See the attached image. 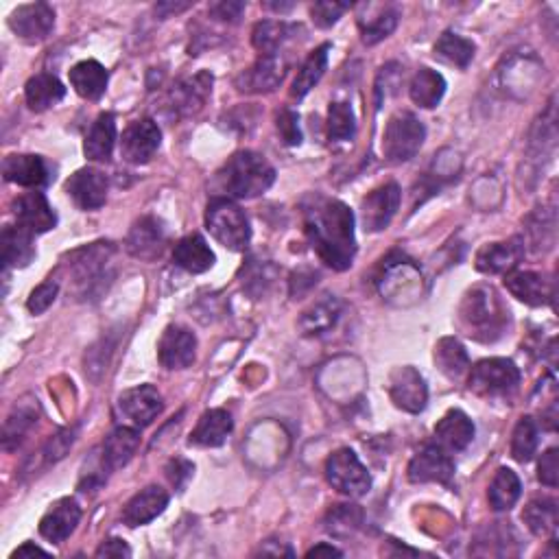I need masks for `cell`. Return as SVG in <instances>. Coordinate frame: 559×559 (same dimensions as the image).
Masks as SVG:
<instances>
[{"label": "cell", "instance_id": "cell-1", "mask_svg": "<svg viewBox=\"0 0 559 559\" xmlns=\"http://www.w3.org/2000/svg\"><path fill=\"white\" fill-rule=\"evenodd\" d=\"M304 232L328 267L346 271L356 256L354 214L339 199L311 195L304 201Z\"/></svg>", "mask_w": 559, "mask_h": 559}, {"label": "cell", "instance_id": "cell-2", "mask_svg": "<svg viewBox=\"0 0 559 559\" xmlns=\"http://www.w3.org/2000/svg\"><path fill=\"white\" fill-rule=\"evenodd\" d=\"M276 182V169L265 156L256 151H239L223 164L214 177V197L225 199H254L263 195Z\"/></svg>", "mask_w": 559, "mask_h": 559}, {"label": "cell", "instance_id": "cell-3", "mask_svg": "<svg viewBox=\"0 0 559 559\" xmlns=\"http://www.w3.org/2000/svg\"><path fill=\"white\" fill-rule=\"evenodd\" d=\"M459 324L468 337L492 343L505 335L509 326V308L492 287L479 284V287L463 295L459 306Z\"/></svg>", "mask_w": 559, "mask_h": 559}, {"label": "cell", "instance_id": "cell-4", "mask_svg": "<svg viewBox=\"0 0 559 559\" xmlns=\"http://www.w3.org/2000/svg\"><path fill=\"white\" fill-rule=\"evenodd\" d=\"M206 228L225 249L232 252H243L252 239V228H249L247 214L232 199L212 197L206 208Z\"/></svg>", "mask_w": 559, "mask_h": 559}, {"label": "cell", "instance_id": "cell-5", "mask_svg": "<svg viewBox=\"0 0 559 559\" xmlns=\"http://www.w3.org/2000/svg\"><path fill=\"white\" fill-rule=\"evenodd\" d=\"M112 254L114 245L101 241L77 249V252L68 256L70 260L64 263V267L68 269V276L77 284V293L81 295V300H88V297H92L97 291L105 289L103 276Z\"/></svg>", "mask_w": 559, "mask_h": 559}, {"label": "cell", "instance_id": "cell-6", "mask_svg": "<svg viewBox=\"0 0 559 559\" xmlns=\"http://www.w3.org/2000/svg\"><path fill=\"white\" fill-rule=\"evenodd\" d=\"M426 140V127L411 112H396L389 118L383 134V153L387 162L402 164L418 156Z\"/></svg>", "mask_w": 559, "mask_h": 559}, {"label": "cell", "instance_id": "cell-7", "mask_svg": "<svg viewBox=\"0 0 559 559\" xmlns=\"http://www.w3.org/2000/svg\"><path fill=\"white\" fill-rule=\"evenodd\" d=\"M518 385L520 370L509 359H483L470 372V389L481 398H509Z\"/></svg>", "mask_w": 559, "mask_h": 559}, {"label": "cell", "instance_id": "cell-8", "mask_svg": "<svg viewBox=\"0 0 559 559\" xmlns=\"http://www.w3.org/2000/svg\"><path fill=\"white\" fill-rule=\"evenodd\" d=\"M326 481L332 490L346 494L350 498H359L370 492L372 477L367 468L356 457L354 450L339 448L326 461Z\"/></svg>", "mask_w": 559, "mask_h": 559}, {"label": "cell", "instance_id": "cell-9", "mask_svg": "<svg viewBox=\"0 0 559 559\" xmlns=\"http://www.w3.org/2000/svg\"><path fill=\"white\" fill-rule=\"evenodd\" d=\"M7 25L22 42L38 44L51 35L55 27V11L46 3L20 5L11 11Z\"/></svg>", "mask_w": 559, "mask_h": 559}, {"label": "cell", "instance_id": "cell-10", "mask_svg": "<svg viewBox=\"0 0 559 559\" xmlns=\"http://www.w3.org/2000/svg\"><path fill=\"white\" fill-rule=\"evenodd\" d=\"M162 145V132L156 121L142 118L129 125L121 138V153L129 164H147Z\"/></svg>", "mask_w": 559, "mask_h": 559}, {"label": "cell", "instance_id": "cell-11", "mask_svg": "<svg viewBox=\"0 0 559 559\" xmlns=\"http://www.w3.org/2000/svg\"><path fill=\"white\" fill-rule=\"evenodd\" d=\"M389 396L398 409L407 413H422L428 402V389L422 374L415 367H398L389 376Z\"/></svg>", "mask_w": 559, "mask_h": 559}, {"label": "cell", "instance_id": "cell-12", "mask_svg": "<svg viewBox=\"0 0 559 559\" xmlns=\"http://www.w3.org/2000/svg\"><path fill=\"white\" fill-rule=\"evenodd\" d=\"M455 477V461L437 444L424 446L409 463L411 483H439L448 485Z\"/></svg>", "mask_w": 559, "mask_h": 559}, {"label": "cell", "instance_id": "cell-13", "mask_svg": "<svg viewBox=\"0 0 559 559\" xmlns=\"http://www.w3.org/2000/svg\"><path fill=\"white\" fill-rule=\"evenodd\" d=\"M400 197V186L396 182H387L372 190L361 204L365 232H383L391 223V219L396 217L400 208Z\"/></svg>", "mask_w": 559, "mask_h": 559}, {"label": "cell", "instance_id": "cell-14", "mask_svg": "<svg viewBox=\"0 0 559 559\" xmlns=\"http://www.w3.org/2000/svg\"><path fill=\"white\" fill-rule=\"evenodd\" d=\"M197 337L184 326H169L158 343V359L166 370H186L195 363Z\"/></svg>", "mask_w": 559, "mask_h": 559}, {"label": "cell", "instance_id": "cell-15", "mask_svg": "<svg viewBox=\"0 0 559 559\" xmlns=\"http://www.w3.org/2000/svg\"><path fill=\"white\" fill-rule=\"evenodd\" d=\"M11 210H14V217L18 219L20 228H25L33 236L49 232L57 225V214L40 190H31V193L16 197Z\"/></svg>", "mask_w": 559, "mask_h": 559}, {"label": "cell", "instance_id": "cell-16", "mask_svg": "<svg viewBox=\"0 0 559 559\" xmlns=\"http://www.w3.org/2000/svg\"><path fill=\"white\" fill-rule=\"evenodd\" d=\"M162 409H164V402L160 391L151 385L127 389L125 394L118 398V411H121L125 420H129L138 428H145L153 420H158Z\"/></svg>", "mask_w": 559, "mask_h": 559}, {"label": "cell", "instance_id": "cell-17", "mask_svg": "<svg viewBox=\"0 0 559 559\" xmlns=\"http://www.w3.org/2000/svg\"><path fill=\"white\" fill-rule=\"evenodd\" d=\"M164 245H166V230H164V223L156 217H140L132 225V230H129L125 241L127 252L134 258L147 260V263H153V260L162 256Z\"/></svg>", "mask_w": 559, "mask_h": 559}, {"label": "cell", "instance_id": "cell-18", "mask_svg": "<svg viewBox=\"0 0 559 559\" xmlns=\"http://www.w3.org/2000/svg\"><path fill=\"white\" fill-rule=\"evenodd\" d=\"M287 68L289 64L284 62L278 53L260 55V59L252 68H247L245 73L239 75L236 86H239L241 92H254V94L271 92L280 86L284 77H287Z\"/></svg>", "mask_w": 559, "mask_h": 559}, {"label": "cell", "instance_id": "cell-19", "mask_svg": "<svg viewBox=\"0 0 559 559\" xmlns=\"http://www.w3.org/2000/svg\"><path fill=\"white\" fill-rule=\"evenodd\" d=\"M66 193L81 210H99L107 201V177L99 169H79L68 177Z\"/></svg>", "mask_w": 559, "mask_h": 559}, {"label": "cell", "instance_id": "cell-20", "mask_svg": "<svg viewBox=\"0 0 559 559\" xmlns=\"http://www.w3.org/2000/svg\"><path fill=\"white\" fill-rule=\"evenodd\" d=\"M210 92H212V75L199 73L173 86V90L169 92V99H166V107H169V112L173 116H190L197 110H201V105L206 103Z\"/></svg>", "mask_w": 559, "mask_h": 559}, {"label": "cell", "instance_id": "cell-21", "mask_svg": "<svg viewBox=\"0 0 559 559\" xmlns=\"http://www.w3.org/2000/svg\"><path fill=\"white\" fill-rule=\"evenodd\" d=\"M81 520V507L75 498H59L40 520V533L53 544L66 542Z\"/></svg>", "mask_w": 559, "mask_h": 559}, {"label": "cell", "instance_id": "cell-22", "mask_svg": "<svg viewBox=\"0 0 559 559\" xmlns=\"http://www.w3.org/2000/svg\"><path fill=\"white\" fill-rule=\"evenodd\" d=\"M522 254H525V245H522V239H511V241H505V243H487L477 252L474 265H477V269L481 273H490V276H496V273L514 271L520 263Z\"/></svg>", "mask_w": 559, "mask_h": 559}, {"label": "cell", "instance_id": "cell-23", "mask_svg": "<svg viewBox=\"0 0 559 559\" xmlns=\"http://www.w3.org/2000/svg\"><path fill=\"white\" fill-rule=\"evenodd\" d=\"M3 175L7 182H14L25 188H42L51 182V171L44 158L31 156V153L7 156L3 162Z\"/></svg>", "mask_w": 559, "mask_h": 559}, {"label": "cell", "instance_id": "cell-24", "mask_svg": "<svg viewBox=\"0 0 559 559\" xmlns=\"http://www.w3.org/2000/svg\"><path fill=\"white\" fill-rule=\"evenodd\" d=\"M474 439V422L466 413L453 409L448 411L435 426V444L446 453H461Z\"/></svg>", "mask_w": 559, "mask_h": 559}, {"label": "cell", "instance_id": "cell-25", "mask_svg": "<svg viewBox=\"0 0 559 559\" xmlns=\"http://www.w3.org/2000/svg\"><path fill=\"white\" fill-rule=\"evenodd\" d=\"M166 505H169V494L158 485H149L145 490H140L132 501L125 505L123 522L132 529L149 525L151 520H156L162 514Z\"/></svg>", "mask_w": 559, "mask_h": 559}, {"label": "cell", "instance_id": "cell-26", "mask_svg": "<svg viewBox=\"0 0 559 559\" xmlns=\"http://www.w3.org/2000/svg\"><path fill=\"white\" fill-rule=\"evenodd\" d=\"M140 446V433L136 428L129 426H118L116 431L107 435L101 450V466L103 470H118L125 468L132 457L136 455V450Z\"/></svg>", "mask_w": 559, "mask_h": 559}, {"label": "cell", "instance_id": "cell-27", "mask_svg": "<svg viewBox=\"0 0 559 559\" xmlns=\"http://www.w3.org/2000/svg\"><path fill=\"white\" fill-rule=\"evenodd\" d=\"M367 9V16H359V29L361 40L367 46H374L380 40L389 38L394 29L398 27L400 11L394 5H361Z\"/></svg>", "mask_w": 559, "mask_h": 559}, {"label": "cell", "instance_id": "cell-28", "mask_svg": "<svg viewBox=\"0 0 559 559\" xmlns=\"http://www.w3.org/2000/svg\"><path fill=\"white\" fill-rule=\"evenodd\" d=\"M505 287L507 291L516 297V300L525 302L529 306H544L549 300H553V291L549 284L533 271H509L505 273Z\"/></svg>", "mask_w": 559, "mask_h": 559}, {"label": "cell", "instance_id": "cell-29", "mask_svg": "<svg viewBox=\"0 0 559 559\" xmlns=\"http://www.w3.org/2000/svg\"><path fill=\"white\" fill-rule=\"evenodd\" d=\"M0 249H3V265L7 269L29 267L35 256H38L33 245V234L20 228V225H7L3 236H0Z\"/></svg>", "mask_w": 559, "mask_h": 559}, {"label": "cell", "instance_id": "cell-30", "mask_svg": "<svg viewBox=\"0 0 559 559\" xmlns=\"http://www.w3.org/2000/svg\"><path fill=\"white\" fill-rule=\"evenodd\" d=\"M116 145V118L110 112H103L92 123L90 132L83 142V153L90 162H110Z\"/></svg>", "mask_w": 559, "mask_h": 559}, {"label": "cell", "instance_id": "cell-31", "mask_svg": "<svg viewBox=\"0 0 559 559\" xmlns=\"http://www.w3.org/2000/svg\"><path fill=\"white\" fill-rule=\"evenodd\" d=\"M232 415L225 409H210L201 415L195 431L190 433V444L204 446V448H217L223 446L225 439L232 433Z\"/></svg>", "mask_w": 559, "mask_h": 559}, {"label": "cell", "instance_id": "cell-32", "mask_svg": "<svg viewBox=\"0 0 559 559\" xmlns=\"http://www.w3.org/2000/svg\"><path fill=\"white\" fill-rule=\"evenodd\" d=\"M68 77H70V86L75 88L79 97L88 101H99L107 90V79H110L105 66L94 62V59H86V62L75 64L70 68Z\"/></svg>", "mask_w": 559, "mask_h": 559}, {"label": "cell", "instance_id": "cell-33", "mask_svg": "<svg viewBox=\"0 0 559 559\" xmlns=\"http://www.w3.org/2000/svg\"><path fill=\"white\" fill-rule=\"evenodd\" d=\"M173 260L188 273H206L214 267V252L199 234H188L175 245Z\"/></svg>", "mask_w": 559, "mask_h": 559}, {"label": "cell", "instance_id": "cell-34", "mask_svg": "<svg viewBox=\"0 0 559 559\" xmlns=\"http://www.w3.org/2000/svg\"><path fill=\"white\" fill-rule=\"evenodd\" d=\"M64 97H66L64 83L49 73H40L31 77L25 86V99L33 112L49 110V107L57 105Z\"/></svg>", "mask_w": 559, "mask_h": 559}, {"label": "cell", "instance_id": "cell-35", "mask_svg": "<svg viewBox=\"0 0 559 559\" xmlns=\"http://www.w3.org/2000/svg\"><path fill=\"white\" fill-rule=\"evenodd\" d=\"M409 94H411V101L415 105L424 107V110H431V107H437L439 101L444 99L446 79L439 75L437 70L420 68L418 73H415L413 81H411Z\"/></svg>", "mask_w": 559, "mask_h": 559}, {"label": "cell", "instance_id": "cell-36", "mask_svg": "<svg viewBox=\"0 0 559 559\" xmlns=\"http://www.w3.org/2000/svg\"><path fill=\"white\" fill-rule=\"evenodd\" d=\"M339 315H341V304L337 297L324 295V300H319L317 304L308 308V311L302 313L300 328L308 337L324 335V332H328L332 326L337 324Z\"/></svg>", "mask_w": 559, "mask_h": 559}, {"label": "cell", "instance_id": "cell-37", "mask_svg": "<svg viewBox=\"0 0 559 559\" xmlns=\"http://www.w3.org/2000/svg\"><path fill=\"white\" fill-rule=\"evenodd\" d=\"M328 51H330V44H321L319 49H315L306 57V62L302 64L300 73H297L293 81V88H291L293 99H304L306 94L317 86L319 79L324 77L328 66Z\"/></svg>", "mask_w": 559, "mask_h": 559}, {"label": "cell", "instance_id": "cell-38", "mask_svg": "<svg viewBox=\"0 0 559 559\" xmlns=\"http://www.w3.org/2000/svg\"><path fill=\"white\" fill-rule=\"evenodd\" d=\"M522 494V483L518 479V474L509 468H501L490 483V490H487V501L494 511H509L518 503V498Z\"/></svg>", "mask_w": 559, "mask_h": 559}, {"label": "cell", "instance_id": "cell-39", "mask_svg": "<svg viewBox=\"0 0 559 559\" xmlns=\"http://www.w3.org/2000/svg\"><path fill=\"white\" fill-rule=\"evenodd\" d=\"M522 520L533 535H553L557 531V501L555 498H533L522 511Z\"/></svg>", "mask_w": 559, "mask_h": 559}, {"label": "cell", "instance_id": "cell-40", "mask_svg": "<svg viewBox=\"0 0 559 559\" xmlns=\"http://www.w3.org/2000/svg\"><path fill=\"white\" fill-rule=\"evenodd\" d=\"M293 31L295 27L287 25V22H278V20L258 22L252 31L254 49L260 55H276L280 51V46L291 38Z\"/></svg>", "mask_w": 559, "mask_h": 559}, {"label": "cell", "instance_id": "cell-41", "mask_svg": "<svg viewBox=\"0 0 559 559\" xmlns=\"http://www.w3.org/2000/svg\"><path fill=\"white\" fill-rule=\"evenodd\" d=\"M435 363L448 378H459L468 372L470 356L457 339L446 337L435 346Z\"/></svg>", "mask_w": 559, "mask_h": 559}, {"label": "cell", "instance_id": "cell-42", "mask_svg": "<svg viewBox=\"0 0 559 559\" xmlns=\"http://www.w3.org/2000/svg\"><path fill=\"white\" fill-rule=\"evenodd\" d=\"M474 51H477V46L453 31L442 33V38L435 44V57L457 68H468L474 59Z\"/></svg>", "mask_w": 559, "mask_h": 559}, {"label": "cell", "instance_id": "cell-43", "mask_svg": "<svg viewBox=\"0 0 559 559\" xmlns=\"http://www.w3.org/2000/svg\"><path fill=\"white\" fill-rule=\"evenodd\" d=\"M538 444H540L538 424H535V420L529 418V415H525V418H520V422L514 428V437H511V457H514L518 463H527L533 459Z\"/></svg>", "mask_w": 559, "mask_h": 559}, {"label": "cell", "instance_id": "cell-44", "mask_svg": "<svg viewBox=\"0 0 559 559\" xmlns=\"http://www.w3.org/2000/svg\"><path fill=\"white\" fill-rule=\"evenodd\" d=\"M356 134V118L348 103L335 101L328 107V138L335 142L352 140Z\"/></svg>", "mask_w": 559, "mask_h": 559}, {"label": "cell", "instance_id": "cell-45", "mask_svg": "<svg viewBox=\"0 0 559 559\" xmlns=\"http://www.w3.org/2000/svg\"><path fill=\"white\" fill-rule=\"evenodd\" d=\"M363 525V511L359 505H335L328 511L326 529L332 535H350Z\"/></svg>", "mask_w": 559, "mask_h": 559}, {"label": "cell", "instance_id": "cell-46", "mask_svg": "<svg viewBox=\"0 0 559 559\" xmlns=\"http://www.w3.org/2000/svg\"><path fill=\"white\" fill-rule=\"evenodd\" d=\"M35 424V411L29 407H18L14 413L9 415L5 422V433H3V444L5 450H11L20 444V439Z\"/></svg>", "mask_w": 559, "mask_h": 559}, {"label": "cell", "instance_id": "cell-47", "mask_svg": "<svg viewBox=\"0 0 559 559\" xmlns=\"http://www.w3.org/2000/svg\"><path fill=\"white\" fill-rule=\"evenodd\" d=\"M75 433V428H64V431H59L55 437L49 439V444L40 450V461L44 468L51 466V463H57L68 453V448L75 444Z\"/></svg>", "mask_w": 559, "mask_h": 559}, {"label": "cell", "instance_id": "cell-48", "mask_svg": "<svg viewBox=\"0 0 559 559\" xmlns=\"http://www.w3.org/2000/svg\"><path fill=\"white\" fill-rule=\"evenodd\" d=\"M57 293H59V284L55 280H49L40 284L38 289H33L29 300H27V308L31 315H42L49 311V308L55 304L57 300Z\"/></svg>", "mask_w": 559, "mask_h": 559}, {"label": "cell", "instance_id": "cell-49", "mask_svg": "<svg viewBox=\"0 0 559 559\" xmlns=\"http://www.w3.org/2000/svg\"><path fill=\"white\" fill-rule=\"evenodd\" d=\"M346 11H348V5L330 3V0H321V3H315L311 7V16H313V22L317 27L328 29L332 25H337L339 18L346 14Z\"/></svg>", "mask_w": 559, "mask_h": 559}, {"label": "cell", "instance_id": "cell-50", "mask_svg": "<svg viewBox=\"0 0 559 559\" xmlns=\"http://www.w3.org/2000/svg\"><path fill=\"white\" fill-rule=\"evenodd\" d=\"M276 127L284 140V145L297 147L302 145V132H300V116L293 110H282L276 118Z\"/></svg>", "mask_w": 559, "mask_h": 559}, {"label": "cell", "instance_id": "cell-51", "mask_svg": "<svg viewBox=\"0 0 559 559\" xmlns=\"http://www.w3.org/2000/svg\"><path fill=\"white\" fill-rule=\"evenodd\" d=\"M559 450L549 448L538 463V479L546 487H557L559 481Z\"/></svg>", "mask_w": 559, "mask_h": 559}, {"label": "cell", "instance_id": "cell-52", "mask_svg": "<svg viewBox=\"0 0 559 559\" xmlns=\"http://www.w3.org/2000/svg\"><path fill=\"white\" fill-rule=\"evenodd\" d=\"M193 472H195V466L186 459H171L169 466H166V477H169L175 490H180V492L184 490L190 477H193Z\"/></svg>", "mask_w": 559, "mask_h": 559}, {"label": "cell", "instance_id": "cell-53", "mask_svg": "<svg viewBox=\"0 0 559 559\" xmlns=\"http://www.w3.org/2000/svg\"><path fill=\"white\" fill-rule=\"evenodd\" d=\"M208 11L212 18L221 22H239L245 11V3H239V0H221V3L210 5Z\"/></svg>", "mask_w": 559, "mask_h": 559}, {"label": "cell", "instance_id": "cell-54", "mask_svg": "<svg viewBox=\"0 0 559 559\" xmlns=\"http://www.w3.org/2000/svg\"><path fill=\"white\" fill-rule=\"evenodd\" d=\"M94 555L97 557H132V549H129L125 540L112 538V540H105Z\"/></svg>", "mask_w": 559, "mask_h": 559}, {"label": "cell", "instance_id": "cell-55", "mask_svg": "<svg viewBox=\"0 0 559 559\" xmlns=\"http://www.w3.org/2000/svg\"><path fill=\"white\" fill-rule=\"evenodd\" d=\"M188 7H190V3H160V5H156V14L164 20L171 14H180V11H184Z\"/></svg>", "mask_w": 559, "mask_h": 559}, {"label": "cell", "instance_id": "cell-56", "mask_svg": "<svg viewBox=\"0 0 559 559\" xmlns=\"http://www.w3.org/2000/svg\"><path fill=\"white\" fill-rule=\"evenodd\" d=\"M31 555H49L44 549H40V546H35L33 542H25L20 546V549L14 551V555H11V559H18V557H31Z\"/></svg>", "mask_w": 559, "mask_h": 559}, {"label": "cell", "instance_id": "cell-57", "mask_svg": "<svg viewBox=\"0 0 559 559\" xmlns=\"http://www.w3.org/2000/svg\"><path fill=\"white\" fill-rule=\"evenodd\" d=\"M319 555H328V557H341L343 553L339 549H335V546H330V544H317L315 549H311L306 553V557H319Z\"/></svg>", "mask_w": 559, "mask_h": 559}]
</instances>
